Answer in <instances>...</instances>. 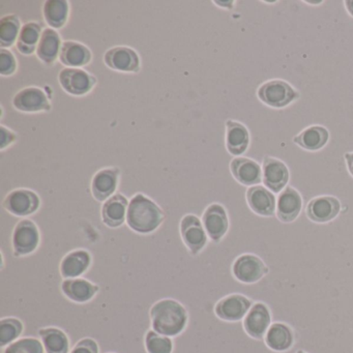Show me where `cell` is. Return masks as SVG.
Instances as JSON below:
<instances>
[{
  "label": "cell",
  "mask_w": 353,
  "mask_h": 353,
  "mask_svg": "<svg viewBox=\"0 0 353 353\" xmlns=\"http://www.w3.org/2000/svg\"><path fill=\"white\" fill-rule=\"evenodd\" d=\"M92 254L88 250L78 249L68 253L61 262V274L65 279L79 278L92 265Z\"/></svg>",
  "instance_id": "21"
},
{
  "label": "cell",
  "mask_w": 353,
  "mask_h": 353,
  "mask_svg": "<svg viewBox=\"0 0 353 353\" xmlns=\"http://www.w3.org/2000/svg\"><path fill=\"white\" fill-rule=\"evenodd\" d=\"M61 290L70 301L84 303L98 294L100 287L86 279H65L61 283Z\"/></svg>",
  "instance_id": "23"
},
{
  "label": "cell",
  "mask_w": 353,
  "mask_h": 353,
  "mask_svg": "<svg viewBox=\"0 0 353 353\" xmlns=\"http://www.w3.org/2000/svg\"><path fill=\"white\" fill-rule=\"evenodd\" d=\"M145 348L148 353H172L173 342L169 336L148 330L145 336Z\"/></svg>",
  "instance_id": "33"
},
{
  "label": "cell",
  "mask_w": 353,
  "mask_h": 353,
  "mask_svg": "<svg viewBox=\"0 0 353 353\" xmlns=\"http://www.w3.org/2000/svg\"><path fill=\"white\" fill-rule=\"evenodd\" d=\"M105 65L109 69L121 73H139L140 57L129 47L119 46L109 49L104 55Z\"/></svg>",
  "instance_id": "15"
},
{
  "label": "cell",
  "mask_w": 353,
  "mask_h": 353,
  "mask_svg": "<svg viewBox=\"0 0 353 353\" xmlns=\"http://www.w3.org/2000/svg\"><path fill=\"white\" fill-rule=\"evenodd\" d=\"M344 8L349 16L353 18V0H346L344 1Z\"/></svg>",
  "instance_id": "40"
},
{
  "label": "cell",
  "mask_w": 353,
  "mask_h": 353,
  "mask_svg": "<svg viewBox=\"0 0 353 353\" xmlns=\"http://www.w3.org/2000/svg\"><path fill=\"white\" fill-rule=\"evenodd\" d=\"M59 81L67 94L74 97H83L90 94L98 80L85 70L65 68L59 75Z\"/></svg>",
  "instance_id": "6"
},
{
  "label": "cell",
  "mask_w": 353,
  "mask_h": 353,
  "mask_svg": "<svg viewBox=\"0 0 353 353\" xmlns=\"http://www.w3.org/2000/svg\"><path fill=\"white\" fill-rule=\"evenodd\" d=\"M14 108L24 113H38L50 111L51 100L44 90L40 88H26L17 92L13 99Z\"/></svg>",
  "instance_id": "11"
},
{
  "label": "cell",
  "mask_w": 353,
  "mask_h": 353,
  "mask_svg": "<svg viewBox=\"0 0 353 353\" xmlns=\"http://www.w3.org/2000/svg\"><path fill=\"white\" fill-rule=\"evenodd\" d=\"M345 162H346L347 170L349 174L353 177V152H346L344 154Z\"/></svg>",
  "instance_id": "38"
},
{
  "label": "cell",
  "mask_w": 353,
  "mask_h": 353,
  "mask_svg": "<svg viewBox=\"0 0 353 353\" xmlns=\"http://www.w3.org/2000/svg\"><path fill=\"white\" fill-rule=\"evenodd\" d=\"M202 224L208 236L214 243H220L229 230V216L226 208L220 203L210 204L202 214Z\"/></svg>",
  "instance_id": "13"
},
{
  "label": "cell",
  "mask_w": 353,
  "mask_h": 353,
  "mask_svg": "<svg viewBox=\"0 0 353 353\" xmlns=\"http://www.w3.org/2000/svg\"><path fill=\"white\" fill-rule=\"evenodd\" d=\"M296 88L282 79H272L264 82L257 90V98L265 106L274 109H284L301 99Z\"/></svg>",
  "instance_id": "3"
},
{
  "label": "cell",
  "mask_w": 353,
  "mask_h": 353,
  "mask_svg": "<svg viewBox=\"0 0 353 353\" xmlns=\"http://www.w3.org/2000/svg\"><path fill=\"white\" fill-rule=\"evenodd\" d=\"M165 220L162 208L148 196L136 194L129 203L127 212L128 226L140 234L154 232Z\"/></svg>",
  "instance_id": "2"
},
{
  "label": "cell",
  "mask_w": 353,
  "mask_h": 353,
  "mask_svg": "<svg viewBox=\"0 0 353 353\" xmlns=\"http://www.w3.org/2000/svg\"><path fill=\"white\" fill-rule=\"evenodd\" d=\"M230 172L237 183L245 187H255L262 183V168L257 161L236 157L230 162Z\"/></svg>",
  "instance_id": "18"
},
{
  "label": "cell",
  "mask_w": 353,
  "mask_h": 353,
  "mask_svg": "<svg viewBox=\"0 0 353 353\" xmlns=\"http://www.w3.org/2000/svg\"><path fill=\"white\" fill-rule=\"evenodd\" d=\"M303 200L301 194L291 185H287L276 199V216L285 224L294 222L303 210Z\"/></svg>",
  "instance_id": "14"
},
{
  "label": "cell",
  "mask_w": 353,
  "mask_h": 353,
  "mask_svg": "<svg viewBox=\"0 0 353 353\" xmlns=\"http://www.w3.org/2000/svg\"><path fill=\"white\" fill-rule=\"evenodd\" d=\"M296 353H307V352H305V351H303V350H299V351H297Z\"/></svg>",
  "instance_id": "42"
},
{
  "label": "cell",
  "mask_w": 353,
  "mask_h": 353,
  "mask_svg": "<svg viewBox=\"0 0 353 353\" xmlns=\"http://www.w3.org/2000/svg\"><path fill=\"white\" fill-rule=\"evenodd\" d=\"M23 330V322L18 318H3L0 320V346L5 348L17 341Z\"/></svg>",
  "instance_id": "32"
},
{
  "label": "cell",
  "mask_w": 353,
  "mask_h": 353,
  "mask_svg": "<svg viewBox=\"0 0 353 353\" xmlns=\"http://www.w3.org/2000/svg\"><path fill=\"white\" fill-rule=\"evenodd\" d=\"M129 200L121 193H117L104 202L102 206V221L110 228H119L127 221Z\"/></svg>",
  "instance_id": "22"
},
{
  "label": "cell",
  "mask_w": 353,
  "mask_h": 353,
  "mask_svg": "<svg viewBox=\"0 0 353 353\" xmlns=\"http://www.w3.org/2000/svg\"><path fill=\"white\" fill-rule=\"evenodd\" d=\"M264 341L266 346L272 351L285 352L294 345V332L288 324L276 322L268 328Z\"/></svg>",
  "instance_id": "27"
},
{
  "label": "cell",
  "mask_w": 353,
  "mask_h": 353,
  "mask_svg": "<svg viewBox=\"0 0 353 353\" xmlns=\"http://www.w3.org/2000/svg\"><path fill=\"white\" fill-rule=\"evenodd\" d=\"M152 330L163 336H177L187 327V310L179 301L164 299L157 301L150 312Z\"/></svg>",
  "instance_id": "1"
},
{
  "label": "cell",
  "mask_w": 353,
  "mask_h": 353,
  "mask_svg": "<svg viewBox=\"0 0 353 353\" xmlns=\"http://www.w3.org/2000/svg\"><path fill=\"white\" fill-rule=\"evenodd\" d=\"M214 3L218 5V7L224 8V9L231 10L233 9V8H234L235 1H225V3H223V1H214Z\"/></svg>",
  "instance_id": "39"
},
{
  "label": "cell",
  "mask_w": 353,
  "mask_h": 353,
  "mask_svg": "<svg viewBox=\"0 0 353 353\" xmlns=\"http://www.w3.org/2000/svg\"><path fill=\"white\" fill-rule=\"evenodd\" d=\"M181 236L190 254L197 256L208 245V233L204 229L202 221L195 214H185L179 225Z\"/></svg>",
  "instance_id": "7"
},
{
  "label": "cell",
  "mask_w": 353,
  "mask_h": 353,
  "mask_svg": "<svg viewBox=\"0 0 353 353\" xmlns=\"http://www.w3.org/2000/svg\"><path fill=\"white\" fill-rule=\"evenodd\" d=\"M292 141L307 152H319L330 141V131L323 125H310L297 134Z\"/></svg>",
  "instance_id": "24"
},
{
  "label": "cell",
  "mask_w": 353,
  "mask_h": 353,
  "mask_svg": "<svg viewBox=\"0 0 353 353\" xmlns=\"http://www.w3.org/2000/svg\"><path fill=\"white\" fill-rule=\"evenodd\" d=\"M8 212L16 216H28L36 214L41 206V199L36 192L28 189H17L10 192L3 201Z\"/></svg>",
  "instance_id": "8"
},
{
  "label": "cell",
  "mask_w": 353,
  "mask_h": 353,
  "mask_svg": "<svg viewBox=\"0 0 353 353\" xmlns=\"http://www.w3.org/2000/svg\"><path fill=\"white\" fill-rule=\"evenodd\" d=\"M341 202L334 196L322 195L313 198L305 208L307 218L317 224L332 222L341 212Z\"/></svg>",
  "instance_id": "12"
},
{
  "label": "cell",
  "mask_w": 353,
  "mask_h": 353,
  "mask_svg": "<svg viewBox=\"0 0 353 353\" xmlns=\"http://www.w3.org/2000/svg\"><path fill=\"white\" fill-rule=\"evenodd\" d=\"M59 61L67 68L80 69L92 61V53L85 45L74 41H65L61 46Z\"/></svg>",
  "instance_id": "26"
},
{
  "label": "cell",
  "mask_w": 353,
  "mask_h": 353,
  "mask_svg": "<svg viewBox=\"0 0 353 353\" xmlns=\"http://www.w3.org/2000/svg\"><path fill=\"white\" fill-rule=\"evenodd\" d=\"M225 125H226L225 143H226L227 152L235 158L245 154L249 150L250 142H251V136L248 128L239 121H232V119H228Z\"/></svg>",
  "instance_id": "20"
},
{
  "label": "cell",
  "mask_w": 353,
  "mask_h": 353,
  "mask_svg": "<svg viewBox=\"0 0 353 353\" xmlns=\"http://www.w3.org/2000/svg\"><path fill=\"white\" fill-rule=\"evenodd\" d=\"M98 343L92 338H84L80 340L72 349L71 353H99Z\"/></svg>",
  "instance_id": "36"
},
{
  "label": "cell",
  "mask_w": 353,
  "mask_h": 353,
  "mask_svg": "<svg viewBox=\"0 0 353 353\" xmlns=\"http://www.w3.org/2000/svg\"><path fill=\"white\" fill-rule=\"evenodd\" d=\"M270 272L263 260L254 254H243L232 264V274L239 282L252 285L259 282Z\"/></svg>",
  "instance_id": "4"
},
{
  "label": "cell",
  "mask_w": 353,
  "mask_h": 353,
  "mask_svg": "<svg viewBox=\"0 0 353 353\" xmlns=\"http://www.w3.org/2000/svg\"><path fill=\"white\" fill-rule=\"evenodd\" d=\"M17 70V61L15 55L8 50L3 49L0 50V74L1 76H12Z\"/></svg>",
  "instance_id": "35"
},
{
  "label": "cell",
  "mask_w": 353,
  "mask_h": 353,
  "mask_svg": "<svg viewBox=\"0 0 353 353\" xmlns=\"http://www.w3.org/2000/svg\"><path fill=\"white\" fill-rule=\"evenodd\" d=\"M290 171L280 159L264 157L262 162V183L274 194H280L288 185Z\"/></svg>",
  "instance_id": "9"
},
{
  "label": "cell",
  "mask_w": 353,
  "mask_h": 353,
  "mask_svg": "<svg viewBox=\"0 0 353 353\" xmlns=\"http://www.w3.org/2000/svg\"><path fill=\"white\" fill-rule=\"evenodd\" d=\"M245 199L250 210L264 218L276 216V198L272 192L264 185L249 188L245 192Z\"/></svg>",
  "instance_id": "17"
},
{
  "label": "cell",
  "mask_w": 353,
  "mask_h": 353,
  "mask_svg": "<svg viewBox=\"0 0 353 353\" xmlns=\"http://www.w3.org/2000/svg\"><path fill=\"white\" fill-rule=\"evenodd\" d=\"M121 179V170L110 167L98 171L92 181V194L99 202H105L115 195Z\"/></svg>",
  "instance_id": "19"
},
{
  "label": "cell",
  "mask_w": 353,
  "mask_h": 353,
  "mask_svg": "<svg viewBox=\"0 0 353 353\" xmlns=\"http://www.w3.org/2000/svg\"><path fill=\"white\" fill-rule=\"evenodd\" d=\"M0 134H1V139H0V150H5L6 148H9L17 139L16 134L6 128L5 125H0Z\"/></svg>",
  "instance_id": "37"
},
{
  "label": "cell",
  "mask_w": 353,
  "mask_h": 353,
  "mask_svg": "<svg viewBox=\"0 0 353 353\" xmlns=\"http://www.w3.org/2000/svg\"><path fill=\"white\" fill-rule=\"evenodd\" d=\"M41 234L34 221L24 219L16 225L13 232V250L15 257L28 256L40 245Z\"/></svg>",
  "instance_id": "5"
},
{
  "label": "cell",
  "mask_w": 353,
  "mask_h": 353,
  "mask_svg": "<svg viewBox=\"0 0 353 353\" xmlns=\"http://www.w3.org/2000/svg\"><path fill=\"white\" fill-rule=\"evenodd\" d=\"M253 305V301L245 295L233 293L223 297L216 303L214 313L224 321H241L245 319Z\"/></svg>",
  "instance_id": "10"
},
{
  "label": "cell",
  "mask_w": 353,
  "mask_h": 353,
  "mask_svg": "<svg viewBox=\"0 0 353 353\" xmlns=\"http://www.w3.org/2000/svg\"><path fill=\"white\" fill-rule=\"evenodd\" d=\"M42 32V26L40 23L28 22L24 24L17 41L18 51L26 57L37 52Z\"/></svg>",
  "instance_id": "30"
},
{
  "label": "cell",
  "mask_w": 353,
  "mask_h": 353,
  "mask_svg": "<svg viewBox=\"0 0 353 353\" xmlns=\"http://www.w3.org/2000/svg\"><path fill=\"white\" fill-rule=\"evenodd\" d=\"M45 21L52 30H61L70 16V3L65 0H48L43 7Z\"/></svg>",
  "instance_id": "28"
},
{
  "label": "cell",
  "mask_w": 353,
  "mask_h": 353,
  "mask_svg": "<svg viewBox=\"0 0 353 353\" xmlns=\"http://www.w3.org/2000/svg\"><path fill=\"white\" fill-rule=\"evenodd\" d=\"M39 336L46 353H69L70 340L61 328L44 327L39 330Z\"/></svg>",
  "instance_id": "29"
},
{
  "label": "cell",
  "mask_w": 353,
  "mask_h": 353,
  "mask_svg": "<svg viewBox=\"0 0 353 353\" xmlns=\"http://www.w3.org/2000/svg\"><path fill=\"white\" fill-rule=\"evenodd\" d=\"M272 325V313L264 303H255L243 319V330L251 338L262 340Z\"/></svg>",
  "instance_id": "16"
},
{
  "label": "cell",
  "mask_w": 353,
  "mask_h": 353,
  "mask_svg": "<svg viewBox=\"0 0 353 353\" xmlns=\"http://www.w3.org/2000/svg\"><path fill=\"white\" fill-rule=\"evenodd\" d=\"M61 46L63 42L61 34L52 28H46L43 30L41 36L40 43L37 49V57L45 65L51 67L61 55Z\"/></svg>",
  "instance_id": "25"
},
{
  "label": "cell",
  "mask_w": 353,
  "mask_h": 353,
  "mask_svg": "<svg viewBox=\"0 0 353 353\" xmlns=\"http://www.w3.org/2000/svg\"><path fill=\"white\" fill-rule=\"evenodd\" d=\"M21 21L16 15H8L0 20V45L3 49L10 48L17 43L21 32Z\"/></svg>",
  "instance_id": "31"
},
{
  "label": "cell",
  "mask_w": 353,
  "mask_h": 353,
  "mask_svg": "<svg viewBox=\"0 0 353 353\" xmlns=\"http://www.w3.org/2000/svg\"><path fill=\"white\" fill-rule=\"evenodd\" d=\"M42 341L36 338H22L10 344L3 353H44Z\"/></svg>",
  "instance_id": "34"
},
{
  "label": "cell",
  "mask_w": 353,
  "mask_h": 353,
  "mask_svg": "<svg viewBox=\"0 0 353 353\" xmlns=\"http://www.w3.org/2000/svg\"><path fill=\"white\" fill-rule=\"evenodd\" d=\"M305 3H310V5H321V3H323V1L322 0H320V1H305Z\"/></svg>",
  "instance_id": "41"
}]
</instances>
